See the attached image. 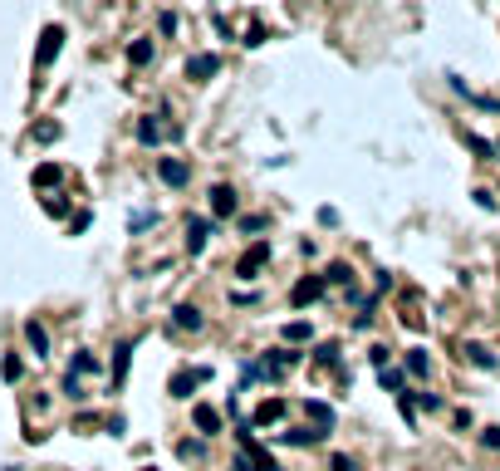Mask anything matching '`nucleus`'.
I'll return each mask as SVG.
<instances>
[{
    "instance_id": "nucleus-1",
    "label": "nucleus",
    "mask_w": 500,
    "mask_h": 471,
    "mask_svg": "<svg viewBox=\"0 0 500 471\" xmlns=\"http://www.w3.org/2000/svg\"><path fill=\"white\" fill-rule=\"evenodd\" d=\"M64 49V25H44L39 30V49H35V69H49Z\"/></svg>"
},
{
    "instance_id": "nucleus-2",
    "label": "nucleus",
    "mask_w": 500,
    "mask_h": 471,
    "mask_svg": "<svg viewBox=\"0 0 500 471\" xmlns=\"http://www.w3.org/2000/svg\"><path fill=\"white\" fill-rule=\"evenodd\" d=\"M265 266H270V241H255L250 251H240V261H236V275H240V280H255Z\"/></svg>"
},
{
    "instance_id": "nucleus-3",
    "label": "nucleus",
    "mask_w": 500,
    "mask_h": 471,
    "mask_svg": "<svg viewBox=\"0 0 500 471\" xmlns=\"http://www.w3.org/2000/svg\"><path fill=\"white\" fill-rule=\"evenodd\" d=\"M157 177H162L167 187H187V182H192V167H187L182 157H157Z\"/></svg>"
},
{
    "instance_id": "nucleus-4",
    "label": "nucleus",
    "mask_w": 500,
    "mask_h": 471,
    "mask_svg": "<svg viewBox=\"0 0 500 471\" xmlns=\"http://www.w3.org/2000/svg\"><path fill=\"white\" fill-rule=\"evenodd\" d=\"M324 275H309V280H300L295 285V290H290V304H295V309H304V304H314V299H319V294H324Z\"/></svg>"
},
{
    "instance_id": "nucleus-5",
    "label": "nucleus",
    "mask_w": 500,
    "mask_h": 471,
    "mask_svg": "<svg viewBox=\"0 0 500 471\" xmlns=\"http://www.w3.org/2000/svg\"><path fill=\"white\" fill-rule=\"evenodd\" d=\"M211 378V369H182V374H172V398H192V388H201Z\"/></svg>"
},
{
    "instance_id": "nucleus-6",
    "label": "nucleus",
    "mask_w": 500,
    "mask_h": 471,
    "mask_svg": "<svg viewBox=\"0 0 500 471\" xmlns=\"http://www.w3.org/2000/svg\"><path fill=\"white\" fill-rule=\"evenodd\" d=\"M216 69H221V54H192V59H187V79H192V84H206Z\"/></svg>"
},
{
    "instance_id": "nucleus-7",
    "label": "nucleus",
    "mask_w": 500,
    "mask_h": 471,
    "mask_svg": "<svg viewBox=\"0 0 500 471\" xmlns=\"http://www.w3.org/2000/svg\"><path fill=\"white\" fill-rule=\"evenodd\" d=\"M206 241H211V221H206V216H192V221H187V251L201 256V251H206Z\"/></svg>"
},
{
    "instance_id": "nucleus-8",
    "label": "nucleus",
    "mask_w": 500,
    "mask_h": 471,
    "mask_svg": "<svg viewBox=\"0 0 500 471\" xmlns=\"http://www.w3.org/2000/svg\"><path fill=\"white\" fill-rule=\"evenodd\" d=\"M211 211H216V216H236V187L216 182V187H211Z\"/></svg>"
},
{
    "instance_id": "nucleus-9",
    "label": "nucleus",
    "mask_w": 500,
    "mask_h": 471,
    "mask_svg": "<svg viewBox=\"0 0 500 471\" xmlns=\"http://www.w3.org/2000/svg\"><path fill=\"white\" fill-rule=\"evenodd\" d=\"M25 339H30L35 359H49V334H44V324H39V319H30V324H25Z\"/></svg>"
},
{
    "instance_id": "nucleus-10",
    "label": "nucleus",
    "mask_w": 500,
    "mask_h": 471,
    "mask_svg": "<svg viewBox=\"0 0 500 471\" xmlns=\"http://www.w3.org/2000/svg\"><path fill=\"white\" fill-rule=\"evenodd\" d=\"M461 359H466V364H476V369H486V374L496 369V354H491L486 344H461Z\"/></svg>"
},
{
    "instance_id": "nucleus-11",
    "label": "nucleus",
    "mask_w": 500,
    "mask_h": 471,
    "mask_svg": "<svg viewBox=\"0 0 500 471\" xmlns=\"http://www.w3.org/2000/svg\"><path fill=\"white\" fill-rule=\"evenodd\" d=\"M128 364H133V339H123V344L113 349V388L128 378Z\"/></svg>"
},
{
    "instance_id": "nucleus-12",
    "label": "nucleus",
    "mask_w": 500,
    "mask_h": 471,
    "mask_svg": "<svg viewBox=\"0 0 500 471\" xmlns=\"http://www.w3.org/2000/svg\"><path fill=\"white\" fill-rule=\"evenodd\" d=\"M172 324H177V329H192V334H197L206 319H201V309H197V304H177V309H172Z\"/></svg>"
},
{
    "instance_id": "nucleus-13",
    "label": "nucleus",
    "mask_w": 500,
    "mask_h": 471,
    "mask_svg": "<svg viewBox=\"0 0 500 471\" xmlns=\"http://www.w3.org/2000/svg\"><path fill=\"white\" fill-rule=\"evenodd\" d=\"M192 417H197V427L206 432V437H216V432H221V412H216V407L197 403V407H192Z\"/></svg>"
},
{
    "instance_id": "nucleus-14",
    "label": "nucleus",
    "mask_w": 500,
    "mask_h": 471,
    "mask_svg": "<svg viewBox=\"0 0 500 471\" xmlns=\"http://www.w3.org/2000/svg\"><path fill=\"white\" fill-rule=\"evenodd\" d=\"M128 64H133V69L152 64V40H133V44H128Z\"/></svg>"
},
{
    "instance_id": "nucleus-15",
    "label": "nucleus",
    "mask_w": 500,
    "mask_h": 471,
    "mask_svg": "<svg viewBox=\"0 0 500 471\" xmlns=\"http://www.w3.org/2000/svg\"><path fill=\"white\" fill-rule=\"evenodd\" d=\"M304 412H309V417H314V422H319L324 432L334 427V407H329V403H319V398H309V403H304Z\"/></svg>"
},
{
    "instance_id": "nucleus-16",
    "label": "nucleus",
    "mask_w": 500,
    "mask_h": 471,
    "mask_svg": "<svg viewBox=\"0 0 500 471\" xmlns=\"http://www.w3.org/2000/svg\"><path fill=\"white\" fill-rule=\"evenodd\" d=\"M138 143L157 148V143H162V123H157V118H142V123H138Z\"/></svg>"
},
{
    "instance_id": "nucleus-17",
    "label": "nucleus",
    "mask_w": 500,
    "mask_h": 471,
    "mask_svg": "<svg viewBox=\"0 0 500 471\" xmlns=\"http://www.w3.org/2000/svg\"><path fill=\"white\" fill-rule=\"evenodd\" d=\"M275 417H285V403L280 398H270V403H260V412H255V422H275ZM250 422V427H255Z\"/></svg>"
},
{
    "instance_id": "nucleus-18",
    "label": "nucleus",
    "mask_w": 500,
    "mask_h": 471,
    "mask_svg": "<svg viewBox=\"0 0 500 471\" xmlns=\"http://www.w3.org/2000/svg\"><path fill=\"white\" fill-rule=\"evenodd\" d=\"M407 374H412V378L427 374V349H407Z\"/></svg>"
},
{
    "instance_id": "nucleus-19",
    "label": "nucleus",
    "mask_w": 500,
    "mask_h": 471,
    "mask_svg": "<svg viewBox=\"0 0 500 471\" xmlns=\"http://www.w3.org/2000/svg\"><path fill=\"white\" fill-rule=\"evenodd\" d=\"M378 383H383L388 393H398V398H402V383H407V378H402L398 369H378Z\"/></svg>"
},
{
    "instance_id": "nucleus-20",
    "label": "nucleus",
    "mask_w": 500,
    "mask_h": 471,
    "mask_svg": "<svg viewBox=\"0 0 500 471\" xmlns=\"http://www.w3.org/2000/svg\"><path fill=\"white\" fill-rule=\"evenodd\" d=\"M20 374H25V364H20L15 354H5V364H0V378H5V383H20Z\"/></svg>"
},
{
    "instance_id": "nucleus-21",
    "label": "nucleus",
    "mask_w": 500,
    "mask_h": 471,
    "mask_svg": "<svg viewBox=\"0 0 500 471\" xmlns=\"http://www.w3.org/2000/svg\"><path fill=\"white\" fill-rule=\"evenodd\" d=\"M324 280H329V285H353V270L339 261V266H329V270H324Z\"/></svg>"
},
{
    "instance_id": "nucleus-22",
    "label": "nucleus",
    "mask_w": 500,
    "mask_h": 471,
    "mask_svg": "<svg viewBox=\"0 0 500 471\" xmlns=\"http://www.w3.org/2000/svg\"><path fill=\"white\" fill-rule=\"evenodd\" d=\"M466 148H471L476 157H496V143H486V138H476V133H466Z\"/></svg>"
},
{
    "instance_id": "nucleus-23",
    "label": "nucleus",
    "mask_w": 500,
    "mask_h": 471,
    "mask_svg": "<svg viewBox=\"0 0 500 471\" xmlns=\"http://www.w3.org/2000/svg\"><path fill=\"white\" fill-rule=\"evenodd\" d=\"M69 374H99V364H94V354H74V369H69Z\"/></svg>"
},
{
    "instance_id": "nucleus-24",
    "label": "nucleus",
    "mask_w": 500,
    "mask_h": 471,
    "mask_svg": "<svg viewBox=\"0 0 500 471\" xmlns=\"http://www.w3.org/2000/svg\"><path fill=\"white\" fill-rule=\"evenodd\" d=\"M285 339H290V344H304V339H309V324H304V319L285 324Z\"/></svg>"
},
{
    "instance_id": "nucleus-25",
    "label": "nucleus",
    "mask_w": 500,
    "mask_h": 471,
    "mask_svg": "<svg viewBox=\"0 0 500 471\" xmlns=\"http://www.w3.org/2000/svg\"><path fill=\"white\" fill-rule=\"evenodd\" d=\"M412 403L427 407V412H441V398H437V393H412Z\"/></svg>"
},
{
    "instance_id": "nucleus-26",
    "label": "nucleus",
    "mask_w": 500,
    "mask_h": 471,
    "mask_svg": "<svg viewBox=\"0 0 500 471\" xmlns=\"http://www.w3.org/2000/svg\"><path fill=\"white\" fill-rule=\"evenodd\" d=\"M128 226H133V231H147V226H157V211H138Z\"/></svg>"
},
{
    "instance_id": "nucleus-27",
    "label": "nucleus",
    "mask_w": 500,
    "mask_h": 471,
    "mask_svg": "<svg viewBox=\"0 0 500 471\" xmlns=\"http://www.w3.org/2000/svg\"><path fill=\"white\" fill-rule=\"evenodd\" d=\"M201 452H206L201 442H182V447H177V457H187V462H201Z\"/></svg>"
},
{
    "instance_id": "nucleus-28",
    "label": "nucleus",
    "mask_w": 500,
    "mask_h": 471,
    "mask_svg": "<svg viewBox=\"0 0 500 471\" xmlns=\"http://www.w3.org/2000/svg\"><path fill=\"white\" fill-rule=\"evenodd\" d=\"M35 138H39V143H54V138H59V123H39Z\"/></svg>"
},
{
    "instance_id": "nucleus-29",
    "label": "nucleus",
    "mask_w": 500,
    "mask_h": 471,
    "mask_svg": "<svg viewBox=\"0 0 500 471\" xmlns=\"http://www.w3.org/2000/svg\"><path fill=\"white\" fill-rule=\"evenodd\" d=\"M35 182H39V187H49V182H59V167H39V172H35Z\"/></svg>"
},
{
    "instance_id": "nucleus-30",
    "label": "nucleus",
    "mask_w": 500,
    "mask_h": 471,
    "mask_svg": "<svg viewBox=\"0 0 500 471\" xmlns=\"http://www.w3.org/2000/svg\"><path fill=\"white\" fill-rule=\"evenodd\" d=\"M240 231H245V236H255V231H265V216H245V221H240Z\"/></svg>"
},
{
    "instance_id": "nucleus-31",
    "label": "nucleus",
    "mask_w": 500,
    "mask_h": 471,
    "mask_svg": "<svg viewBox=\"0 0 500 471\" xmlns=\"http://www.w3.org/2000/svg\"><path fill=\"white\" fill-rule=\"evenodd\" d=\"M314 359H319V364H334V359H339V344H319V354H314Z\"/></svg>"
},
{
    "instance_id": "nucleus-32",
    "label": "nucleus",
    "mask_w": 500,
    "mask_h": 471,
    "mask_svg": "<svg viewBox=\"0 0 500 471\" xmlns=\"http://www.w3.org/2000/svg\"><path fill=\"white\" fill-rule=\"evenodd\" d=\"M481 442H486L491 452H500V427H486V432H481Z\"/></svg>"
},
{
    "instance_id": "nucleus-33",
    "label": "nucleus",
    "mask_w": 500,
    "mask_h": 471,
    "mask_svg": "<svg viewBox=\"0 0 500 471\" xmlns=\"http://www.w3.org/2000/svg\"><path fill=\"white\" fill-rule=\"evenodd\" d=\"M157 30H162V35H177V15H172V10H167V15H162V20H157Z\"/></svg>"
},
{
    "instance_id": "nucleus-34",
    "label": "nucleus",
    "mask_w": 500,
    "mask_h": 471,
    "mask_svg": "<svg viewBox=\"0 0 500 471\" xmlns=\"http://www.w3.org/2000/svg\"><path fill=\"white\" fill-rule=\"evenodd\" d=\"M329 467H334V471H358V467H353V457H334Z\"/></svg>"
},
{
    "instance_id": "nucleus-35",
    "label": "nucleus",
    "mask_w": 500,
    "mask_h": 471,
    "mask_svg": "<svg viewBox=\"0 0 500 471\" xmlns=\"http://www.w3.org/2000/svg\"><path fill=\"white\" fill-rule=\"evenodd\" d=\"M270 471H280V467H270Z\"/></svg>"
},
{
    "instance_id": "nucleus-36",
    "label": "nucleus",
    "mask_w": 500,
    "mask_h": 471,
    "mask_svg": "<svg viewBox=\"0 0 500 471\" xmlns=\"http://www.w3.org/2000/svg\"><path fill=\"white\" fill-rule=\"evenodd\" d=\"M496 153H500V143H496Z\"/></svg>"
},
{
    "instance_id": "nucleus-37",
    "label": "nucleus",
    "mask_w": 500,
    "mask_h": 471,
    "mask_svg": "<svg viewBox=\"0 0 500 471\" xmlns=\"http://www.w3.org/2000/svg\"><path fill=\"white\" fill-rule=\"evenodd\" d=\"M142 471H152V467H142Z\"/></svg>"
}]
</instances>
